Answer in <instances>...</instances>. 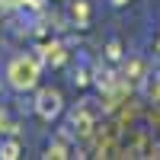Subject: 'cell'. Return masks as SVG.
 I'll use <instances>...</instances> for the list:
<instances>
[{
	"mask_svg": "<svg viewBox=\"0 0 160 160\" xmlns=\"http://www.w3.org/2000/svg\"><path fill=\"white\" fill-rule=\"evenodd\" d=\"M35 109H38L42 118L51 122L55 115H61V96H58V93H51V90H45L42 96H38V106H35Z\"/></svg>",
	"mask_w": 160,
	"mask_h": 160,
	"instance_id": "obj_1",
	"label": "cell"
},
{
	"mask_svg": "<svg viewBox=\"0 0 160 160\" xmlns=\"http://www.w3.org/2000/svg\"><path fill=\"white\" fill-rule=\"evenodd\" d=\"M112 3H115V7H122V3H128V0H112Z\"/></svg>",
	"mask_w": 160,
	"mask_h": 160,
	"instance_id": "obj_3",
	"label": "cell"
},
{
	"mask_svg": "<svg viewBox=\"0 0 160 160\" xmlns=\"http://www.w3.org/2000/svg\"><path fill=\"white\" fill-rule=\"evenodd\" d=\"M0 157H7V160H13V157H19V148H16V141H7L3 148H0Z\"/></svg>",
	"mask_w": 160,
	"mask_h": 160,
	"instance_id": "obj_2",
	"label": "cell"
}]
</instances>
